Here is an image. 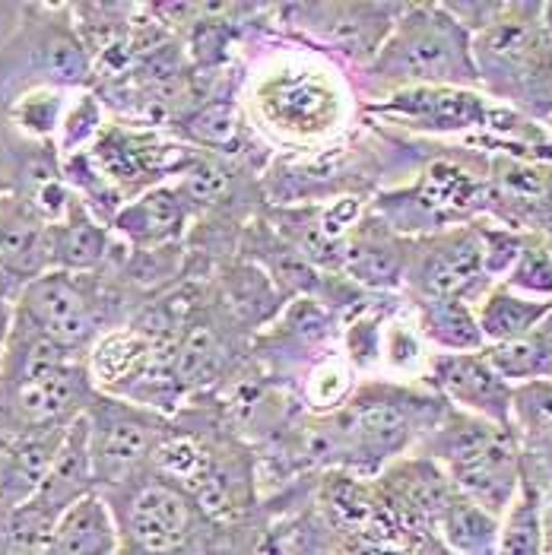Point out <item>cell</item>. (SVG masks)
<instances>
[{
  "label": "cell",
  "instance_id": "cell-1",
  "mask_svg": "<svg viewBox=\"0 0 552 555\" xmlns=\"http://www.w3.org/2000/svg\"><path fill=\"white\" fill-rule=\"evenodd\" d=\"M356 89L337 64L311 48L264 57L248 77L245 108L260 133L280 146L311 150L341 137L352 121Z\"/></svg>",
  "mask_w": 552,
  "mask_h": 555
},
{
  "label": "cell",
  "instance_id": "cell-2",
  "mask_svg": "<svg viewBox=\"0 0 552 555\" xmlns=\"http://www.w3.org/2000/svg\"><path fill=\"white\" fill-rule=\"evenodd\" d=\"M445 413L448 403L432 387L416 390L394 382H369L356 387L343 410L328 416V428L311 435V454L349 470L356 479H375L416 451Z\"/></svg>",
  "mask_w": 552,
  "mask_h": 555
},
{
  "label": "cell",
  "instance_id": "cell-3",
  "mask_svg": "<svg viewBox=\"0 0 552 555\" xmlns=\"http://www.w3.org/2000/svg\"><path fill=\"white\" fill-rule=\"evenodd\" d=\"M128 299L130 286L118 267L99 273L48 270L10 305V324L64 356L86 359L105 331L128 324L140 311V305Z\"/></svg>",
  "mask_w": 552,
  "mask_h": 555
},
{
  "label": "cell",
  "instance_id": "cell-4",
  "mask_svg": "<svg viewBox=\"0 0 552 555\" xmlns=\"http://www.w3.org/2000/svg\"><path fill=\"white\" fill-rule=\"evenodd\" d=\"M362 74L378 99L413 86L479 89L473 33L445 3H407L382 51Z\"/></svg>",
  "mask_w": 552,
  "mask_h": 555
},
{
  "label": "cell",
  "instance_id": "cell-5",
  "mask_svg": "<svg viewBox=\"0 0 552 555\" xmlns=\"http://www.w3.org/2000/svg\"><path fill=\"white\" fill-rule=\"evenodd\" d=\"M416 454L435 461L464 499L499 520L524 479V454L514 428L486 423L454 406H448L441 423L416 444Z\"/></svg>",
  "mask_w": 552,
  "mask_h": 555
},
{
  "label": "cell",
  "instance_id": "cell-6",
  "mask_svg": "<svg viewBox=\"0 0 552 555\" xmlns=\"http://www.w3.org/2000/svg\"><path fill=\"white\" fill-rule=\"evenodd\" d=\"M537 13L543 7L502 3L499 16L473 36L479 89L527 112L552 105V33Z\"/></svg>",
  "mask_w": 552,
  "mask_h": 555
},
{
  "label": "cell",
  "instance_id": "cell-7",
  "mask_svg": "<svg viewBox=\"0 0 552 555\" xmlns=\"http://www.w3.org/2000/svg\"><path fill=\"white\" fill-rule=\"evenodd\" d=\"M92 57L77 33L74 7H26L0 48V112L33 89H92Z\"/></svg>",
  "mask_w": 552,
  "mask_h": 555
},
{
  "label": "cell",
  "instance_id": "cell-8",
  "mask_svg": "<svg viewBox=\"0 0 552 555\" xmlns=\"http://www.w3.org/2000/svg\"><path fill=\"white\" fill-rule=\"evenodd\" d=\"M102 499L112 505L128 555H178L207 520L178 482L153 467Z\"/></svg>",
  "mask_w": 552,
  "mask_h": 555
},
{
  "label": "cell",
  "instance_id": "cell-9",
  "mask_svg": "<svg viewBox=\"0 0 552 555\" xmlns=\"http://www.w3.org/2000/svg\"><path fill=\"white\" fill-rule=\"evenodd\" d=\"M86 423L99 495L115 492L150 470L159 444L171 431V416L102 393L86 410Z\"/></svg>",
  "mask_w": 552,
  "mask_h": 555
},
{
  "label": "cell",
  "instance_id": "cell-10",
  "mask_svg": "<svg viewBox=\"0 0 552 555\" xmlns=\"http://www.w3.org/2000/svg\"><path fill=\"white\" fill-rule=\"evenodd\" d=\"M407 3H286V29L324 57L369 67Z\"/></svg>",
  "mask_w": 552,
  "mask_h": 555
},
{
  "label": "cell",
  "instance_id": "cell-11",
  "mask_svg": "<svg viewBox=\"0 0 552 555\" xmlns=\"http://www.w3.org/2000/svg\"><path fill=\"white\" fill-rule=\"evenodd\" d=\"M492 283L483 270L476 225H451L410 242L403 289L410 301L464 299L476 305Z\"/></svg>",
  "mask_w": 552,
  "mask_h": 555
},
{
  "label": "cell",
  "instance_id": "cell-12",
  "mask_svg": "<svg viewBox=\"0 0 552 555\" xmlns=\"http://www.w3.org/2000/svg\"><path fill=\"white\" fill-rule=\"evenodd\" d=\"M492 108L496 105L483 89L413 86L384 95L382 102L372 105V115L425 133H464V130L489 128Z\"/></svg>",
  "mask_w": 552,
  "mask_h": 555
},
{
  "label": "cell",
  "instance_id": "cell-13",
  "mask_svg": "<svg viewBox=\"0 0 552 555\" xmlns=\"http://www.w3.org/2000/svg\"><path fill=\"white\" fill-rule=\"evenodd\" d=\"M425 385L448 406L496 426H511L514 387L489 365L486 352H432Z\"/></svg>",
  "mask_w": 552,
  "mask_h": 555
},
{
  "label": "cell",
  "instance_id": "cell-14",
  "mask_svg": "<svg viewBox=\"0 0 552 555\" xmlns=\"http://www.w3.org/2000/svg\"><path fill=\"white\" fill-rule=\"evenodd\" d=\"M51 270L48 219L23 194L0 197V301L13 305Z\"/></svg>",
  "mask_w": 552,
  "mask_h": 555
},
{
  "label": "cell",
  "instance_id": "cell-15",
  "mask_svg": "<svg viewBox=\"0 0 552 555\" xmlns=\"http://www.w3.org/2000/svg\"><path fill=\"white\" fill-rule=\"evenodd\" d=\"M194 210L188 194L166 181L130 197L112 219V232L128 251H166L181 245Z\"/></svg>",
  "mask_w": 552,
  "mask_h": 555
},
{
  "label": "cell",
  "instance_id": "cell-16",
  "mask_svg": "<svg viewBox=\"0 0 552 555\" xmlns=\"http://www.w3.org/2000/svg\"><path fill=\"white\" fill-rule=\"evenodd\" d=\"M48 255H51V270L99 273L108 267H121L128 248L115 238L112 225L102 222L74 194L64 216L48 222Z\"/></svg>",
  "mask_w": 552,
  "mask_h": 555
},
{
  "label": "cell",
  "instance_id": "cell-17",
  "mask_svg": "<svg viewBox=\"0 0 552 555\" xmlns=\"http://www.w3.org/2000/svg\"><path fill=\"white\" fill-rule=\"evenodd\" d=\"M410 242L413 238L397 235L378 214L362 216V222L343 242L341 267L359 286H369L378 293L403 289Z\"/></svg>",
  "mask_w": 552,
  "mask_h": 555
},
{
  "label": "cell",
  "instance_id": "cell-18",
  "mask_svg": "<svg viewBox=\"0 0 552 555\" xmlns=\"http://www.w3.org/2000/svg\"><path fill=\"white\" fill-rule=\"evenodd\" d=\"M95 492L99 489H95L92 451H89V423L84 413L64 431V441L57 448L51 470L44 476L42 489L36 492V502L44 512L61 517L67 508H74L77 502H84L86 495H95Z\"/></svg>",
  "mask_w": 552,
  "mask_h": 555
},
{
  "label": "cell",
  "instance_id": "cell-19",
  "mask_svg": "<svg viewBox=\"0 0 552 555\" xmlns=\"http://www.w3.org/2000/svg\"><path fill=\"white\" fill-rule=\"evenodd\" d=\"M511 428L517 435L524 473L552 482V382L517 385L511 393Z\"/></svg>",
  "mask_w": 552,
  "mask_h": 555
},
{
  "label": "cell",
  "instance_id": "cell-20",
  "mask_svg": "<svg viewBox=\"0 0 552 555\" xmlns=\"http://www.w3.org/2000/svg\"><path fill=\"white\" fill-rule=\"evenodd\" d=\"M48 555H125L112 505L95 492L61 514Z\"/></svg>",
  "mask_w": 552,
  "mask_h": 555
},
{
  "label": "cell",
  "instance_id": "cell-21",
  "mask_svg": "<svg viewBox=\"0 0 552 555\" xmlns=\"http://www.w3.org/2000/svg\"><path fill=\"white\" fill-rule=\"evenodd\" d=\"M413 321L432 352H479L486 340L479 334L476 308L464 299L413 301Z\"/></svg>",
  "mask_w": 552,
  "mask_h": 555
},
{
  "label": "cell",
  "instance_id": "cell-22",
  "mask_svg": "<svg viewBox=\"0 0 552 555\" xmlns=\"http://www.w3.org/2000/svg\"><path fill=\"white\" fill-rule=\"evenodd\" d=\"M473 308H476L479 334H483L486 346L517 340V337L537 331L552 314V301L527 299L521 293H511L502 283L489 286Z\"/></svg>",
  "mask_w": 552,
  "mask_h": 555
},
{
  "label": "cell",
  "instance_id": "cell-23",
  "mask_svg": "<svg viewBox=\"0 0 552 555\" xmlns=\"http://www.w3.org/2000/svg\"><path fill=\"white\" fill-rule=\"evenodd\" d=\"M547 499L543 486L524 473L511 505L499 520V555H543Z\"/></svg>",
  "mask_w": 552,
  "mask_h": 555
},
{
  "label": "cell",
  "instance_id": "cell-24",
  "mask_svg": "<svg viewBox=\"0 0 552 555\" xmlns=\"http://www.w3.org/2000/svg\"><path fill=\"white\" fill-rule=\"evenodd\" d=\"M435 537L451 555H499V517L454 492L435 520Z\"/></svg>",
  "mask_w": 552,
  "mask_h": 555
},
{
  "label": "cell",
  "instance_id": "cell-25",
  "mask_svg": "<svg viewBox=\"0 0 552 555\" xmlns=\"http://www.w3.org/2000/svg\"><path fill=\"white\" fill-rule=\"evenodd\" d=\"M489 365L511 387L530 382H552V314L530 334L483 349Z\"/></svg>",
  "mask_w": 552,
  "mask_h": 555
},
{
  "label": "cell",
  "instance_id": "cell-26",
  "mask_svg": "<svg viewBox=\"0 0 552 555\" xmlns=\"http://www.w3.org/2000/svg\"><path fill=\"white\" fill-rule=\"evenodd\" d=\"M226 369V346L219 340L216 327L207 321L181 327L178 352H175V378L181 393L210 387Z\"/></svg>",
  "mask_w": 552,
  "mask_h": 555
},
{
  "label": "cell",
  "instance_id": "cell-27",
  "mask_svg": "<svg viewBox=\"0 0 552 555\" xmlns=\"http://www.w3.org/2000/svg\"><path fill=\"white\" fill-rule=\"evenodd\" d=\"M432 349L423 340L413 311H390L382 334V369L390 378H425Z\"/></svg>",
  "mask_w": 552,
  "mask_h": 555
},
{
  "label": "cell",
  "instance_id": "cell-28",
  "mask_svg": "<svg viewBox=\"0 0 552 555\" xmlns=\"http://www.w3.org/2000/svg\"><path fill=\"white\" fill-rule=\"evenodd\" d=\"M356 387H359V372L346 362V356L334 352V356H324L308 372L301 393H305L308 410H314L318 416H334L349 403Z\"/></svg>",
  "mask_w": 552,
  "mask_h": 555
},
{
  "label": "cell",
  "instance_id": "cell-29",
  "mask_svg": "<svg viewBox=\"0 0 552 555\" xmlns=\"http://www.w3.org/2000/svg\"><path fill=\"white\" fill-rule=\"evenodd\" d=\"M112 121L105 118V102L95 89H77L64 125H61V137H57V153L64 156H77L95 146V140L102 137V130L108 128Z\"/></svg>",
  "mask_w": 552,
  "mask_h": 555
},
{
  "label": "cell",
  "instance_id": "cell-30",
  "mask_svg": "<svg viewBox=\"0 0 552 555\" xmlns=\"http://www.w3.org/2000/svg\"><path fill=\"white\" fill-rule=\"evenodd\" d=\"M502 286H509L511 293H521L527 299L552 301V251L547 245L524 238V248L509 270V276L502 280Z\"/></svg>",
  "mask_w": 552,
  "mask_h": 555
},
{
  "label": "cell",
  "instance_id": "cell-31",
  "mask_svg": "<svg viewBox=\"0 0 552 555\" xmlns=\"http://www.w3.org/2000/svg\"><path fill=\"white\" fill-rule=\"evenodd\" d=\"M7 337H10V314L0 321V369H3V356H7Z\"/></svg>",
  "mask_w": 552,
  "mask_h": 555
},
{
  "label": "cell",
  "instance_id": "cell-32",
  "mask_svg": "<svg viewBox=\"0 0 552 555\" xmlns=\"http://www.w3.org/2000/svg\"><path fill=\"white\" fill-rule=\"evenodd\" d=\"M7 314H10V305H7V301H0V321H3Z\"/></svg>",
  "mask_w": 552,
  "mask_h": 555
},
{
  "label": "cell",
  "instance_id": "cell-33",
  "mask_svg": "<svg viewBox=\"0 0 552 555\" xmlns=\"http://www.w3.org/2000/svg\"><path fill=\"white\" fill-rule=\"evenodd\" d=\"M543 555H552V540L547 537V543H543Z\"/></svg>",
  "mask_w": 552,
  "mask_h": 555
},
{
  "label": "cell",
  "instance_id": "cell-34",
  "mask_svg": "<svg viewBox=\"0 0 552 555\" xmlns=\"http://www.w3.org/2000/svg\"><path fill=\"white\" fill-rule=\"evenodd\" d=\"M7 191H10V188H7V181H3V178H0V197H3V194H7Z\"/></svg>",
  "mask_w": 552,
  "mask_h": 555
}]
</instances>
